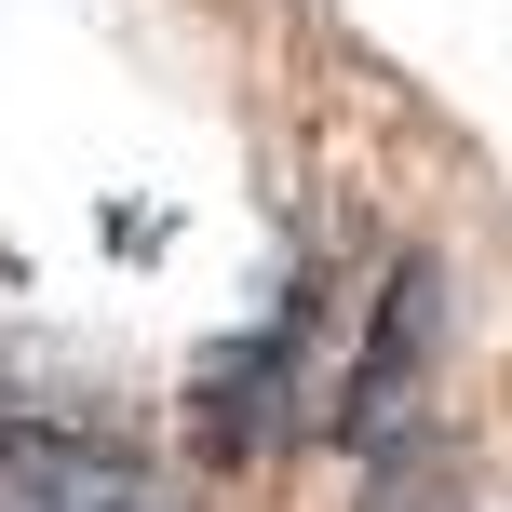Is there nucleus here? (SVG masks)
Wrapping results in <instances>:
<instances>
[{"label": "nucleus", "mask_w": 512, "mask_h": 512, "mask_svg": "<svg viewBox=\"0 0 512 512\" xmlns=\"http://www.w3.org/2000/svg\"><path fill=\"white\" fill-rule=\"evenodd\" d=\"M297 337H310V310L283 297L256 337H230V351L189 378V432H203V459H256V445L283 432V378H297Z\"/></svg>", "instance_id": "2"}, {"label": "nucleus", "mask_w": 512, "mask_h": 512, "mask_svg": "<svg viewBox=\"0 0 512 512\" xmlns=\"http://www.w3.org/2000/svg\"><path fill=\"white\" fill-rule=\"evenodd\" d=\"M27 512H176V499L135 486V472H108V459H81V445H41V459H27Z\"/></svg>", "instance_id": "3"}, {"label": "nucleus", "mask_w": 512, "mask_h": 512, "mask_svg": "<svg viewBox=\"0 0 512 512\" xmlns=\"http://www.w3.org/2000/svg\"><path fill=\"white\" fill-rule=\"evenodd\" d=\"M432 351H445V270L432 256H391V283H378V310H364V351H351V378H337V445H405V418H418V391H432Z\"/></svg>", "instance_id": "1"}]
</instances>
